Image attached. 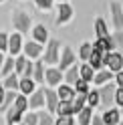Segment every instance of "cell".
<instances>
[{"label": "cell", "mask_w": 123, "mask_h": 125, "mask_svg": "<svg viewBox=\"0 0 123 125\" xmlns=\"http://www.w3.org/2000/svg\"><path fill=\"white\" fill-rule=\"evenodd\" d=\"M2 62H4V54L0 52V69H2Z\"/></svg>", "instance_id": "obj_46"}, {"label": "cell", "mask_w": 123, "mask_h": 125, "mask_svg": "<svg viewBox=\"0 0 123 125\" xmlns=\"http://www.w3.org/2000/svg\"><path fill=\"white\" fill-rule=\"evenodd\" d=\"M24 67H26V57H18L16 61H14V73L16 75H22Z\"/></svg>", "instance_id": "obj_37"}, {"label": "cell", "mask_w": 123, "mask_h": 125, "mask_svg": "<svg viewBox=\"0 0 123 125\" xmlns=\"http://www.w3.org/2000/svg\"><path fill=\"white\" fill-rule=\"evenodd\" d=\"M18 89L22 91V95H30V93L34 91V81L32 79H26V77H22L18 81Z\"/></svg>", "instance_id": "obj_25"}, {"label": "cell", "mask_w": 123, "mask_h": 125, "mask_svg": "<svg viewBox=\"0 0 123 125\" xmlns=\"http://www.w3.org/2000/svg\"><path fill=\"white\" fill-rule=\"evenodd\" d=\"M73 89H75V93H83V95H87V93L91 91L89 89V83L83 81V79H77V83L73 85Z\"/></svg>", "instance_id": "obj_33"}, {"label": "cell", "mask_w": 123, "mask_h": 125, "mask_svg": "<svg viewBox=\"0 0 123 125\" xmlns=\"http://www.w3.org/2000/svg\"><path fill=\"white\" fill-rule=\"evenodd\" d=\"M20 51H22V36H20V32H14L8 36V52L12 57H16Z\"/></svg>", "instance_id": "obj_10"}, {"label": "cell", "mask_w": 123, "mask_h": 125, "mask_svg": "<svg viewBox=\"0 0 123 125\" xmlns=\"http://www.w3.org/2000/svg\"><path fill=\"white\" fill-rule=\"evenodd\" d=\"M0 73H2V77H8L10 73H14V59L8 57L4 62H2V69H0Z\"/></svg>", "instance_id": "obj_29"}, {"label": "cell", "mask_w": 123, "mask_h": 125, "mask_svg": "<svg viewBox=\"0 0 123 125\" xmlns=\"http://www.w3.org/2000/svg\"><path fill=\"white\" fill-rule=\"evenodd\" d=\"M87 65L93 69V71H101V69H103V54L97 52V51H93V52H91V57H89V61H87Z\"/></svg>", "instance_id": "obj_21"}, {"label": "cell", "mask_w": 123, "mask_h": 125, "mask_svg": "<svg viewBox=\"0 0 123 125\" xmlns=\"http://www.w3.org/2000/svg\"><path fill=\"white\" fill-rule=\"evenodd\" d=\"M28 107H30V109H41V107H44V89H34L32 93H30Z\"/></svg>", "instance_id": "obj_8"}, {"label": "cell", "mask_w": 123, "mask_h": 125, "mask_svg": "<svg viewBox=\"0 0 123 125\" xmlns=\"http://www.w3.org/2000/svg\"><path fill=\"white\" fill-rule=\"evenodd\" d=\"M115 81H117V87H119V89H123V71L115 73Z\"/></svg>", "instance_id": "obj_43"}, {"label": "cell", "mask_w": 123, "mask_h": 125, "mask_svg": "<svg viewBox=\"0 0 123 125\" xmlns=\"http://www.w3.org/2000/svg\"><path fill=\"white\" fill-rule=\"evenodd\" d=\"M41 52H42V44H38L34 41H30V42L24 44V54H26L28 59H38V57H41Z\"/></svg>", "instance_id": "obj_14"}, {"label": "cell", "mask_w": 123, "mask_h": 125, "mask_svg": "<svg viewBox=\"0 0 123 125\" xmlns=\"http://www.w3.org/2000/svg\"><path fill=\"white\" fill-rule=\"evenodd\" d=\"M115 103H117L119 107H123V89H115Z\"/></svg>", "instance_id": "obj_42"}, {"label": "cell", "mask_w": 123, "mask_h": 125, "mask_svg": "<svg viewBox=\"0 0 123 125\" xmlns=\"http://www.w3.org/2000/svg\"><path fill=\"white\" fill-rule=\"evenodd\" d=\"M111 79H113V73L109 71V69H101V71H97V73H95V77H93V83L101 87V85L109 83Z\"/></svg>", "instance_id": "obj_18"}, {"label": "cell", "mask_w": 123, "mask_h": 125, "mask_svg": "<svg viewBox=\"0 0 123 125\" xmlns=\"http://www.w3.org/2000/svg\"><path fill=\"white\" fill-rule=\"evenodd\" d=\"M119 125H123V121H119Z\"/></svg>", "instance_id": "obj_49"}, {"label": "cell", "mask_w": 123, "mask_h": 125, "mask_svg": "<svg viewBox=\"0 0 123 125\" xmlns=\"http://www.w3.org/2000/svg\"><path fill=\"white\" fill-rule=\"evenodd\" d=\"M89 125H105V123H103V119H101V115H93V119H91Z\"/></svg>", "instance_id": "obj_44"}, {"label": "cell", "mask_w": 123, "mask_h": 125, "mask_svg": "<svg viewBox=\"0 0 123 125\" xmlns=\"http://www.w3.org/2000/svg\"><path fill=\"white\" fill-rule=\"evenodd\" d=\"M73 16V6L67 4V2H61L59 4V16H57V24H65L69 22Z\"/></svg>", "instance_id": "obj_9"}, {"label": "cell", "mask_w": 123, "mask_h": 125, "mask_svg": "<svg viewBox=\"0 0 123 125\" xmlns=\"http://www.w3.org/2000/svg\"><path fill=\"white\" fill-rule=\"evenodd\" d=\"M63 79H65V85H71V87H73V85L77 83V79H79V67L71 65L67 69V73L63 75Z\"/></svg>", "instance_id": "obj_20"}, {"label": "cell", "mask_w": 123, "mask_h": 125, "mask_svg": "<svg viewBox=\"0 0 123 125\" xmlns=\"http://www.w3.org/2000/svg\"><path fill=\"white\" fill-rule=\"evenodd\" d=\"M32 81L34 83H44V67L41 61H36L32 65Z\"/></svg>", "instance_id": "obj_24"}, {"label": "cell", "mask_w": 123, "mask_h": 125, "mask_svg": "<svg viewBox=\"0 0 123 125\" xmlns=\"http://www.w3.org/2000/svg\"><path fill=\"white\" fill-rule=\"evenodd\" d=\"M111 14H113V26L123 30V8L119 2H111Z\"/></svg>", "instance_id": "obj_11"}, {"label": "cell", "mask_w": 123, "mask_h": 125, "mask_svg": "<svg viewBox=\"0 0 123 125\" xmlns=\"http://www.w3.org/2000/svg\"><path fill=\"white\" fill-rule=\"evenodd\" d=\"M34 2L41 10H51V6H52V0H34Z\"/></svg>", "instance_id": "obj_40"}, {"label": "cell", "mask_w": 123, "mask_h": 125, "mask_svg": "<svg viewBox=\"0 0 123 125\" xmlns=\"http://www.w3.org/2000/svg\"><path fill=\"white\" fill-rule=\"evenodd\" d=\"M14 99H16V91H6L4 93V101H2V109L4 111L14 103Z\"/></svg>", "instance_id": "obj_35"}, {"label": "cell", "mask_w": 123, "mask_h": 125, "mask_svg": "<svg viewBox=\"0 0 123 125\" xmlns=\"http://www.w3.org/2000/svg\"><path fill=\"white\" fill-rule=\"evenodd\" d=\"M57 95H59V101H73V97H75V89L71 87V85H59Z\"/></svg>", "instance_id": "obj_17"}, {"label": "cell", "mask_w": 123, "mask_h": 125, "mask_svg": "<svg viewBox=\"0 0 123 125\" xmlns=\"http://www.w3.org/2000/svg\"><path fill=\"white\" fill-rule=\"evenodd\" d=\"M12 105L16 107L18 111H22V113H24L26 109H28V99H26L24 95H16V99H14V103H12Z\"/></svg>", "instance_id": "obj_30"}, {"label": "cell", "mask_w": 123, "mask_h": 125, "mask_svg": "<svg viewBox=\"0 0 123 125\" xmlns=\"http://www.w3.org/2000/svg\"><path fill=\"white\" fill-rule=\"evenodd\" d=\"M59 51H61V42L55 41V38H52V41H49L42 61L47 62V65H57V62H59Z\"/></svg>", "instance_id": "obj_4"}, {"label": "cell", "mask_w": 123, "mask_h": 125, "mask_svg": "<svg viewBox=\"0 0 123 125\" xmlns=\"http://www.w3.org/2000/svg\"><path fill=\"white\" fill-rule=\"evenodd\" d=\"M18 125H24V123H22V121H20V123H18Z\"/></svg>", "instance_id": "obj_48"}, {"label": "cell", "mask_w": 123, "mask_h": 125, "mask_svg": "<svg viewBox=\"0 0 123 125\" xmlns=\"http://www.w3.org/2000/svg\"><path fill=\"white\" fill-rule=\"evenodd\" d=\"M75 59H77V57H75L73 49H71V46H65V49H63V54L59 57V69H61V71H67L71 65H75Z\"/></svg>", "instance_id": "obj_5"}, {"label": "cell", "mask_w": 123, "mask_h": 125, "mask_svg": "<svg viewBox=\"0 0 123 125\" xmlns=\"http://www.w3.org/2000/svg\"><path fill=\"white\" fill-rule=\"evenodd\" d=\"M111 41H113V46H115V49L123 51V30H117V32L111 36Z\"/></svg>", "instance_id": "obj_36"}, {"label": "cell", "mask_w": 123, "mask_h": 125, "mask_svg": "<svg viewBox=\"0 0 123 125\" xmlns=\"http://www.w3.org/2000/svg\"><path fill=\"white\" fill-rule=\"evenodd\" d=\"M55 125H75V119H73V115H67V117L59 115L57 121H55Z\"/></svg>", "instance_id": "obj_38"}, {"label": "cell", "mask_w": 123, "mask_h": 125, "mask_svg": "<svg viewBox=\"0 0 123 125\" xmlns=\"http://www.w3.org/2000/svg\"><path fill=\"white\" fill-rule=\"evenodd\" d=\"M44 81H47L51 87H57V85H61V81H63V71L61 69H55L51 67L44 71Z\"/></svg>", "instance_id": "obj_6"}, {"label": "cell", "mask_w": 123, "mask_h": 125, "mask_svg": "<svg viewBox=\"0 0 123 125\" xmlns=\"http://www.w3.org/2000/svg\"><path fill=\"white\" fill-rule=\"evenodd\" d=\"M101 119H103L105 125H119L121 113H119V109H107V111L101 115Z\"/></svg>", "instance_id": "obj_13"}, {"label": "cell", "mask_w": 123, "mask_h": 125, "mask_svg": "<svg viewBox=\"0 0 123 125\" xmlns=\"http://www.w3.org/2000/svg\"><path fill=\"white\" fill-rule=\"evenodd\" d=\"M91 52H93V44H91V42H83V44H81V51H79V57H81L83 61H89Z\"/></svg>", "instance_id": "obj_32"}, {"label": "cell", "mask_w": 123, "mask_h": 125, "mask_svg": "<svg viewBox=\"0 0 123 125\" xmlns=\"http://www.w3.org/2000/svg\"><path fill=\"white\" fill-rule=\"evenodd\" d=\"M87 105L89 107H99V91L97 89H93V91H89L87 93Z\"/></svg>", "instance_id": "obj_31"}, {"label": "cell", "mask_w": 123, "mask_h": 125, "mask_svg": "<svg viewBox=\"0 0 123 125\" xmlns=\"http://www.w3.org/2000/svg\"><path fill=\"white\" fill-rule=\"evenodd\" d=\"M32 36H34V42H38V44H44L49 41V32H47V28L42 24H36L32 28Z\"/></svg>", "instance_id": "obj_19"}, {"label": "cell", "mask_w": 123, "mask_h": 125, "mask_svg": "<svg viewBox=\"0 0 123 125\" xmlns=\"http://www.w3.org/2000/svg\"><path fill=\"white\" fill-rule=\"evenodd\" d=\"M91 119H93V107H89V105H85L79 113H77V123L79 125H89Z\"/></svg>", "instance_id": "obj_16"}, {"label": "cell", "mask_w": 123, "mask_h": 125, "mask_svg": "<svg viewBox=\"0 0 123 125\" xmlns=\"http://www.w3.org/2000/svg\"><path fill=\"white\" fill-rule=\"evenodd\" d=\"M0 2H2V0H0Z\"/></svg>", "instance_id": "obj_50"}, {"label": "cell", "mask_w": 123, "mask_h": 125, "mask_svg": "<svg viewBox=\"0 0 123 125\" xmlns=\"http://www.w3.org/2000/svg\"><path fill=\"white\" fill-rule=\"evenodd\" d=\"M44 105H47L49 113H55L57 111V105H59V95L55 89H44Z\"/></svg>", "instance_id": "obj_7"}, {"label": "cell", "mask_w": 123, "mask_h": 125, "mask_svg": "<svg viewBox=\"0 0 123 125\" xmlns=\"http://www.w3.org/2000/svg\"><path fill=\"white\" fill-rule=\"evenodd\" d=\"M113 49H115V46H113V41H111V36H105V38H97V41H95V44H93V51L101 52V54H105V52H111Z\"/></svg>", "instance_id": "obj_12"}, {"label": "cell", "mask_w": 123, "mask_h": 125, "mask_svg": "<svg viewBox=\"0 0 123 125\" xmlns=\"http://www.w3.org/2000/svg\"><path fill=\"white\" fill-rule=\"evenodd\" d=\"M55 113H57V115H63V117L73 115V105H71V101H59Z\"/></svg>", "instance_id": "obj_27"}, {"label": "cell", "mask_w": 123, "mask_h": 125, "mask_svg": "<svg viewBox=\"0 0 123 125\" xmlns=\"http://www.w3.org/2000/svg\"><path fill=\"white\" fill-rule=\"evenodd\" d=\"M59 2H67V0H59Z\"/></svg>", "instance_id": "obj_47"}, {"label": "cell", "mask_w": 123, "mask_h": 125, "mask_svg": "<svg viewBox=\"0 0 123 125\" xmlns=\"http://www.w3.org/2000/svg\"><path fill=\"white\" fill-rule=\"evenodd\" d=\"M71 105H73V115H77L83 107L87 105V95H83V93H75V97H73V101H71Z\"/></svg>", "instance_id": "obj_22"}, {"label": "cell", "mask_w": 123, "mask_h": 125, "mask_svg": "<svg viewBox=\"0 0 123 125\" xmlns=\"http://www.w3.org/2000/svg\"><path fill=\"white\" fill-rule=\"evenodd\" d=\"M36 117H38V125H55V119L51 117V113L38 111V113H36Z\"/></svg>", "instance_id": "obj_34"}, {"label": "cell", "mask_w": 123, "mask_h": 125, "mask_svg": "<svg viewBox=\"0 0 123 125\" xmlns=\"http://www.w3.org/2000/svg\"><path fill=\"white\" fill-rule=\"evenodd\" d=\"M115 89H117V87H115L111 81L101 85V89H97L99 91V105H103V107L109 109V105L115 103Z\"/></svg>", "instance_id": "obj_2"}, {"label": "cell", "mask_w": 123, "mask_h": 125, "mask_svg": "<svg viewBox=\"0 0 123 125\" xmlns=\"http://www.w3.org/2000/svg\"><path fill=\"white\" fill-rule=\"evenodd\" d=\"M22 121V111H18L14 105H10L6 109V123L8 125H18Z\"/></svg>", "instance_id": "obj_15"}, {"label": "cell", "mask_w": 123, "mask_h": 125, "mask_svg": "<svg viewBox=\"0 0 123 125\" xmlns=\"http://www.w3.org/2000/svg\"><path fill=\"white\" fill-rule=\"evenodd\" d=\"M6 49H8V34L0 32V51H6Z\"/></svg>", "instance_id": "obj_41"}, {"label": "cell", "mask_w": 123, "mask_h": 125, "mask_svg": "<svg viewBox=\"0 0 123 125\" xmlns=\"http://www.w3.org/2000/svg\"><path fill=\"white\" fill-rule=\"evenodd\" d=\"M22 123H24V125H38V117H36V113H26L24 119H22Z\"/></svg>", "instance_id": "obj_39"}, {"label": "cell", "mask_w": 123, "mask_h": 125, "mask_svg": "<svg viewBox=\"0 0 123 125\" xmlns=\"http://www.w3.org/2000/svg\"><path fill=\"white\" fill-rule=\"evenodd\" d=\"M95 32H97V38L109 36V30H107V24L103 18H95Z\"/></svg>", "instance_id": "obj_28"}, {"label": "cell", "mask_w": 123, "mask_h": 125, "mask_svg": "<svg viewBox=\"0 0 123 125\" xmlns=\"http://www.w3.org/2000/svg\"><path fill=\"white\" fill-rule=\"evenodd\" d=\"M4 93H6V91H4V87L0 85V105H2V101H4Z\"/></svg>", "instance_id": "obj_45"}, {"label": "cell", "mask_w": 123, "mask_h": 125, "mask_svg": "<svg viewBox=\"0 0 123 125\" xmlns=\"http://www.w3.org/2000/svg\"><path fill=\"white\" fill-rule=\"evenodd\" d=\"M93 77H95V71H93V69H91V67L87 65V62L79 67V79H83V81L91 83V81H93Z\"/></svg>", "instance_id": "obj_26"}, {"label": "cell", "mask_w": 123, "mask_h": 125, "mask_svg": "<svg viewBox=\"0 0 123 125\" xmlns=\"http://www.w3.org/2000/svg\"><path fill=\"white\" fill-rule=\"evenodd\" d=\"M103 67H107L111 73L123 71V54L121 52H105L103 54Z\"/></svg>", "instance_id": "obj_1"}, {"label": "cell", "mask_w": 123, "mask_h": 125, "mask_svg": "<svg viewBox=\"0 0 123 125\" xmlns=\"http://www.w3.org/2000/svg\"><path fill=\"white\" fill-rule=\"evenodd\" d=\"M18 75L16 73H10L8 77H4V85H2V87H4V91H16L18 89Z\"/></svg>", "instance_id": "obj_23"}, {"label": "cell", "mask_w": 123, "mask_h": 125, "mask_svg": "<svg viewBox=\"0 0 123 125\" xmlns=\"http://www.w3.org/2000/svg\"><path fill=\"white\" fill-rule=\"evenodd\" d=\"M12 24H14V28H16L20 34H24L30 28V16L26 12H22V10H14L12 12Z\"/></svg>", "instance_id": "obj_3"}]
</instances>
